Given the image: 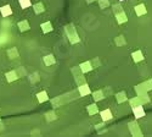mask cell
<instances>
[{
    "mask_svg": "<svg viewBox=\"0 0 152 137\" xmlns=\"http://www.w3.org/2000/svg\"><path fill=\"white\" fill-rule=\"evenodd\" d=\"M40 27H41V30H43V32H44V33H49V32H51V31H52V25H51V22H45V23H41V25H40Z\"/></svg>",
    "mask_w": 152,
    "mask_h": 137,
    "instance_id": "11",
    "label": "cell"
},
{
    "mask_svg": "<svg viewBox=\"0 0 152 137\" xmlns=\"http://www.w3.org/2000/svg\"><path fill=\"white\" fill-rule=\"evenodd\" d=\"M113 11H114V13H118V12H122L123 10H119V9H122L121 8V5H113Z\"/></svg>",
    "mask_w": 152,
    "mask_h": 137,
    "instance_id": "24",
    "label": "cell"
},
{
    "mask_svg": "<svg viewBox=\"0 0 152 137\" xmlns=\"http://www.w3.org/2000/svg\"><path fill=\"white\" fill-rule=\"evenodd\" d=\"M18 28H20V31L21 32H24V31H28L29 28H31V26H29V22L28 21H21V22H18Z\"/></svg>",
    "mask_w": 152,
    "mask_h": 137,
    "instance_id": "6",
    "label": "cell"
},
{
    "mask_svg": "<svg viewBox=\"0 0 152 137\" xmlns=\"http://www.w3.org/2000/svg\"><path fill=\"white\" fill-rule=\"evenodd\" d=\"M93 98L98 102V100H101L102 98H105V95H103V92L102 91H96L93 93Z\"/></svg>",
    "mask_w": 152,
    "mask_h": 137,
    "instance_id": "15",
    "label": "cell"
},
{
    "mask_svg": "<svg viewBox=\"0 0 152 137\" xmlns=\"http://www.w3.org/2000/svg\"><path fill=\"white\" fill-rule=\"evenodd\" d=\"M99 5H100L101 9H106L107 6L109 5V1H108V0H99Z\"/></svg>",
    "mask_w": 152,
    "mask_h": 137,
    "instance_id": "22",
    "label": "cell"
},
{
    "mask_svg": "<svg viewBox=\"0 0 152 137\" xmlns=\"http://www.w3.org/2000/svg\"><path fill=\"white\" fill-rule=\"evenodd\" d=\"M93 1H95V0H86V3H89V4L93 3Z\"/></svg>",
    "mask_w": 152,
    "mask_h": 137,
    "instance_id": "25",
    "label": "cell"
},
{
    "mask_svg": "<svg viewBox=\"0 0 152 137\" xmlns=\"http://www.w3.org/2000/svg\"><path fill=\"white\" fill-rule=\"evenodd\" d=\"M37 99H38L39 103H44V102H46L47 99H49V97H47V93L45 91H43V92H40V93L37 94Z\"/></svg>",
    "mask_w": 152,
    "mask_h": 137,
    "instance_id": "9",
    "label": "cell"
},
{
    "mask_svg": "<svg viewBox=\"0 0 152 137\" xmlns=\"http://www.w3.org/2000/svg\"><path fill=\"white\" fill-rule=\"evenodd\" d=\"M88 112H89L90 115H94V114H96L99 112V109H98V107H96V104H91V105L88 107Z\"/></svg>",
    "mask_w": 152,
    "mask_h": 137,
    "instance_id": "18",
    "label": "cell"
},
{
    "mask_svg": "<svg viewBox=\"0 0 152 137\" xmlns=\"http://www.w3.org/2000/svg\"><path fill=\"white\" fill-rule=\"evenodd\" d=\"M142 86H144V88H145V91H146V92L152 90V80H149L147 82H145Z\"/></svg>",
    "mask_w": 152,
    "mask_h": 137,
    "instance_id": "21",
    "label": "cell"
},
{
    "mask_svg": "<svg viewBox=\"0 0 152 137\" xmlns=\"http://www.w3.org/2000/svg\"><path fill=\"white\" fill-rule=\"evenodd\" d=\"M0 12H1V15H3L4 17L10 16L11 13H12L11 6H10V5H4V6H1V8H0Z\"/></svg>",
    "mask_w": 152,
    "mask_h": 137,
    "instance_id": "5",
    "label": "cell"
},
{
    "mask_svg": "<svg viewBox=\"0 0 152 137\" xmlns=\"http://www.w3.org/2000/svg\"><path fill=\"white\" fill-rule=\"evenodd\" d=\"M101 119L103 121H108V120H111L112 119V114H111V110H103L101 112Z\"/></svg>",
    "mask_w": 152,
    "mask_h": 137,
    "instance_id": "10",
    "label": "cell"
},
{
    "mask_svg": "<svg viewBox=\"0 0 152 137\" xmlns=\"http://www.w3.org/2000/svg\"><path fill=\"white\" fill-rule=\"evenodd\" d=\"M119 1H124V0H119Z\"/></svg>",
    "mask_w": 152,
    "mask_h": 137,
    "instance_id": "26",
    "label": "cell"
},
{
    "mask_svg": "<svg viewBox=\"0 0 152 137\" xmlns=\"http://www.w3.org/2000/svg\"><path fill=\"white\" fill-rule=\"evenodd\" d=\"M20 5L22 9H26V8H29L32 3H31V0H20Z\"/></svg>",
    "mask_w": 152,
    "mask_h": 137,
    "instance_id": "20",
    "label": "cell"
},
{
    "mask_svg": "<svg viewBox=\"0 0 152 137\" xmlns=\"http://www.w3.org/2000/svg\"><path fill=\"white\" fill-rule=\"evenodd\" d=\"M5 76H6V80H8V82H12V81H15V80L18 78L16 71H10V72L6 73Z\"/></svg>",
    "mask_w": 152,
    "mask_h": 137,
    "instance_id": "12",
    "label": "cell"
},
{
    "mask_svg": "<svg viewBox=\"0 0 152 137\" xmlns=\"http://www.w3.org/2000/svg\"><path fill=\"white\" fill-rule=\"evenodd\" d=\"M126 100H127V95H126V93H124V92H121V93L117 94V102H118V103L126 102Z\"/></svg>",
    "mask_w": 152,
    "mask_h": 137,
    "instance_id": "19",
    "label": "cell"
},
{
    "mask_svg": "<svg viewBox=\"0 0 152 137\" xmlns=\"http://www.w3.org/2000/svg\"><path fill=\"white\" fill-rule=\"evenodd\" d=\"M132 58H133V60L135 61V63H139V61L144 60V55H142V53H141L140 50L134 52V53L132 54Z\"/></svg>",
    "mask_w": 152,
    "mask_h": 137,
    "instance_id": "7",
    "label": "cell"
},
{
    "mask_svg": "<svg viewBox=\"0 0 152 137\" xmlns=\"http://www.w3.org/2000/svg\"><path fill=\"white\" fill-rule=\"evenodd\" d=\"M129 129H130V132H132L134 136H141V131L139 129V125L136 124V122H130L129 124Z\"/></svg>",
    "mask_w": 152,
    "mask_h": 137,
    "instance_id": "1",
    "label": "cell"
},
{
    "mask_svg": "<svg viewBox=\"0 0 152 137\" xmlns=\"http://www.w3.org/2000/svg\"><path fill=\"white\" fill-rule=\"evenodd\" d=\"M79 92H80L82 95H86V94H89V93H90L89 86H88V85H82V86L79 87Z\"/></svg>",
    "mask_w": 152,
    "mask_h": 137,
    "instance_id": "14",
    "label": "cell"
},
{
    "mask_svg": "<svg viewBox=\"0 0 152 137\" xmlns=\"http://www.w3.org/2000/svg\"><path fill=\"white\" fill-rule=\"evenodd\" d=\"M9 55H10V59H15V58L18 55V53H17V49H16V48H13V49L9 50Z\"/></svg>",
    "mask_w": 152,
    "mask_h": 137,
    "instance_id": "23",
    "label": "cell"
},
{
    "mask_svg": "<svg viewBox=\"0 0 152 137\" xmlns=\"http://www.w3.org/2000/svg\"><path fill=\"white\" fill-rule=\"evenodd\" d=\"M129 102H130V105H132V108L137 107V105H141V100H140L139 97H135V98H133V99H130Z\"/></svg>",
    "mask_w": 152,
    "mask_h": 137,
    "instance_id": "17",
    "label": "cell"
},
{
    "mask_svg": "<svg viewBox=\"0 0 152 137\" xmlns=\"http://www.w3.org/2000/svg\"><path fill=\"white\" fill-rule=\"evenodd\" d=\"M116 18H117V22H118L119 25H122V23H126V22L128 21V16L126 15V12H124V11L116 13Z\"/></svg>",
    "mask_w": 152,
    "mask_h": 137,
    "instance_id": "3",
    "label": "cell"
},
{
    "mask_svg": "<svg viewBox=\"0 0 152 137\" xmlns=\"http://www.w3.org/2000/svg\"><path fill=\"white\" fill-rule=\"evenodd\" d=\"M133 113H134V115H135V118H136V119H139V118H142V116H145V112H144L142 105L134 107V108H133Z\"/></svg>",
    "mask_w": 152,
    "mask_h": 137,
    "instance_id": "2",
    "label": "cell"
},
{
    "mask_svg": "<svg viewBox=\"0 0 152 137\" xmlns=\"http://www.w3.org/2000/svg\"><path fill=\"white\" fill-rule=\"evenodd\" d=\"M56 63V60H55V58H54V55H46V56H44V64L45 65H47V66H50V65H52V64H55Z\"/></svg>",
    "mask_w": 152,
    "mask_h": 137,
    "instance_id": "13",
    "label": "cell"
},
{
    "mask_svg": "<svg viewBox=\"0 0 152 137\" xmlns=\"http://www.w3.org/2000/svg\"><path fill=\"white\" fill-rule=\"evenodd\" d=\"M135 12H136V15H137V16H142V15H145V13L147 12L146 6H145L144 4L136 5V6H135Z\"/></svg>",
    "mask_w": 152,
    "mask_h": 137,
    "instance_id": "4",
    "label": "cell"
},
{
    "mask_svg": "<svg viewBox=\"0 0 152 137\" xmlns=\"http://www.w3.org/2000/svg\"><path fill=\"white\" fill-rule=\"evenodd\" d=\"M44 10H45V8H44V5L41 3H38V4L34 5V12H36V13H41Z\"/></svg>",
    "mask_w": 152,
    "mask_h": 137,
    "instance_id": "16",
    "label": "cell"
},
{
    "mask_svg": "<svg viewBox=\"0 0 152 137\" xmlns=\"http://www.w3.org/2000/svg\"><path fill=\"white\" fill-rule=\"evenodd\" d=\"M79 67H80V70H82L83 72H89V71H91V70H93V66H91V64L89 63V61L80 64Z\"/></svg>",
    "mask_w": 152,
    "mask_h": 137,
    "instance_id": "8",
    "label": "cell"
}]
</instances>
